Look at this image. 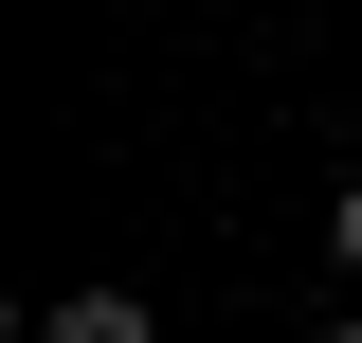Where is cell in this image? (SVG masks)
Listing matches in <instances>:
<instances>
[{
    "instance_id": "obj_1",
    "label": "cell",
    "mask_w": 362,
    "mask_h": 343,
    "mask_svg": "<svg viewBox=\"0 0 362 343\" xmlns=\"http://www.w3.org/2000/svg\"><path fill=\"white\" fill-rule=\"evenodd\" d=\"M37 343H145V325H127L109 289H73V307H37Z\"/></svg>"
},
{
    "instance_id": "obj_2",
    "label": "cell",
    "mask_w": 362,
    "mask_h": 343,
    "mask_svg": "<svg viewBox=\"0 0 362 343\" xmlns=\"http://www.w3.org/2000/svg\"><path fill=\"white\" fill-rule=\"evenodd\" d=\"M326 271H344V289H362V181H344V199H326Z\"/></svg>"
}]
</instances>
